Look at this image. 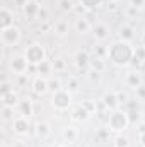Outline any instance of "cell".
Masks as SVG:
<instances>
[{
	"instance_id": "cb8c5ba5",
	"label": "cell",
	"mask_w": 145,
	"mask_h": 147,
	"mask_svg": "<svg viewBox=\"0 0 145 147\" xmlns=\"http://www.w3.org/2000/svg\"><path fill=\"white\" fill-rule=\"evenodd\" d=\"M85 7H89V9H96V7H99L101 3H103V0H80Z\"/></svg>"
},
{
	"instance_id": "6da1fadb",
	"label": "cell",
	"mask_w": 145,
	"mask_h": 147,
	"mask_svg": "<svg viewBox=\"0 0 145 147\" xmlns=\"http://www.w3.org/2000/svg\"><path fill=\"white\" fill-rule=\"evenodd\" d=\"M133 53H135V50H132V46L126 41H123V43L113 45L108 55L111 58V62H114L116 65H126L133 58Z\"/></svg>"
},
{
	"instance_id": "277c9868",
	"label": "cell",
	"mask_w": 145,
	"mask_h": 147,
	"mask_svg": "<svg viewBox=\"0 0 145 147\" xmlns=\"http://www.w3.org/2000/svg\"><path fill=\"white\" fill-rule=\"evenodd\" d=\"M21 39V29L12 26V28H7V29H2V45L7 48V46H14L17 45Z\"/></svg>"
},
{
	"instance_id": "7c38bea8",
	"label": "cell",
	"mask_w": 145,
	"mask_h": 147,
	"mask_svg": "<svg viewBox=\"0 0 145 147\" xmlns=\"http://www.w3.org/2000/svg\"><path fill=\"white\" fill-rule=\"evenodd\" d=\"M75 29H77L79 33H82V34H87V33L91 31V24H89V21H87V19L79 17V19L75 21Z\"/></svg>"
},
{
	"instance_id": "4dcf8cb0",
	"label": "cell",
	"mask_w": 145,
	"mask_h": 147,
	"mask_svg": "<svg viewBox=\"0 0 145 147\" xmlns=\"http://www.w3.org/2000/svg\"><path fill=\"white\" fill-rule=\"evenodd\" d=\"M140 140L144 142V146H145V130H144V132H142V135H140Z\"/></svg>"
},
{
	"instance_id": "f546056e",
	"label": "cell",
	"mask_w": 145,
	"mask_h": 147,
	"mask_svg": "<svg viewBox=\"0 0 145 147\" xmlns=\"http://www.w3.org/2000/svg\"><path fill=\"white\" fill-rule=\"evenodd\" d=\"M132 2V7H142L145 3V0H130Z\"/></svg>"
},
{
	"instance_id": "52a82bcc",
	"label": "cell",
	"mask_w": 145,
	"mask_h": 147,
	"mask_svg": "<svg viewBox=\"0 0 145 147\" xmlns=\"http://www.w3.org/2000/svg\"><path fill=\"white\" fill-rule=\"evenodd\" d=\"M12 127H14V132L19 134V135L28 134L29 132V120H28V116H22V115L15 116L12 120Z\"/></svg>"
},
{
	"instance_id": "4316f807",
	"label": "cell",
	"mask_w": 145,
	"mask_h": 147,
	"mask_svg": "<svg viewBox=\"0 0 145 147\" xmlns=\"http://www.w3.org/2000/svg\"><path fill=\"white\" fill-rule=\"evenodd\" d=\"M133 57L138 60V58H142V62L145 60V46H142V48H137L135 50V53H133Z\"/></svg>"
},
{
	"instance_id": "30bf717a",
	"label": "cell",
	"mask_w": 145,
	"mask_h": 147,
	"mask_svg": "<svg viewBox=\"0 0 145 147\" xmlns=\"http://www.w3.org/2000/svg\"><path fill=\"white\" fill-rule=\"evenodd\" d=\"M21 101H19V96L14 92V91H9V92H3L2 94V105L3 106H15V105H19Z\"/></svg>"
},
{
	"instance_id": "83f0119b",
	"label": "cell",
	"mask_w": 145,
	"mask_h": 147,
	"mask_svg": "<svg viewBox=\"0 0 145 147\" xmlns=\"http://www.w3.org/2000/svg\"><path fill=\"white\" fill-rule=\"evenodd\" d=\"M48 87H50L51 91H55V92L60 91V80H50V82H48Z\"/></svg>"
},
{
	"instance_id": "7a4b0ae2",
	"label": "cell",
	"mask_w": 145,
	"mask_h": 147,
	"mask_svg": "<svg viewBox=\"0 0 145 147\" xmlns=\"http://www.w3.org/2000/svg\"><path fill=\"white\" fill-rule=\"evenodd\" d=\"M26 58H28V62L29 63H34V65H39L41 62H44L46 58V51H44V48L41 46V45H38V43H34V45H31V46H28L26 48V55H24Z\"/></svg>"
},
{
	"instance_id": "836d02e7",
	"label": "cell",
	"mask_w": 145,
	"mask_h": 147,
	"mask_svg": "<svg viewBox=\"0 0 145 147\" xmlns=\"http://www.w3.org/2000/svg\"><path fill=\"white\" fill-rule=\"evenodd\" d=\"M58 147H68V146H58Z\"/></svg>"
},
{
	"instance_id": "d6a6232c",
	"label": "cell",
	"mask_w": 145,
	"mask_h": 147,
	"mask_svg": "<svg viewBox=\"0 0 145 147\" xmlns=\"http://www.w3.org/2000/svg\"><path fill=\"white\" fill-rule=\"evenodd\" d=\"M2 147H9V146H7V144H2Z\"/></svg>"
},
{
	"instance_id": "f1b7e54d",
	"label": "cell",
	"mask_w": 145,
	"mask_h": 147,
	"mask_svg": "<svg viewBox=\"0 0 145 147\" xmlns=\"http://www.w3.org/2000/svg\"><path fill=\"white\" fill-rule=\"evenodd\" d=\"M137 96L140 99H145V86H138L137 87Z\"/></svg>"
},
{
	"instance_id": "ffe728a7",
	"label": "cell",
	"mask_w": 145,
	"mask_h": 147,
	"mask_svg": "<svg viewBox=\"0 0 145 147\" xmlns=\"http://www.w3.org/2000/svg\"><path fill=\"white\" fill-rule=\"evenodd\" d=\"M2 118L3 120H14V108L12 106H3L2 108Z\"/></svg>"
},
{
	"instance_id": "603a6c76",
	"label": "cell",
	"mask_w": 145,
	"mask_h": 147,
	"mask_svg": "<svg viewBox=\"0 0 145 147\" xmlns=\"http://www.w3.org/2000/svg\"><path fill=\"white\" fill-rule=\"evenodd\" d=\"M55 31H56L58 34H62V36H63V34H67V24H65L63 21L56 22V24H55Z\"/></svg>"
},
{
	"instance_id": "9c48e42d",
	"label": "cell",
	"mask_w": 145,
	"mask_h": 147,
	"mask_svg": "<svg viewBox=\"0 0 145 147\" xmlns=\"http://www.w3.org/2000/svg\"><path fill=\"white\" fill-rule=\"evenodd\" d=\"M12 26H14V12H10L3 5L2 10H0V28L7 29V28H12Z\"/></svg>"
},
{
	"instance_id": "1f68e13d",
	"label": "cell",
	"mask_w": 145,
	"mask_h": 147,
	"mask_svg": "<svg viewBox=\"0 0 145 147\" xmlns=\"http://www.w3.org/2000/svg\"><path fill=\"white\" fill-rule=\"evenodd\" d=\"M142 45H144V46H145V33H144V34H142Z\"/></svg>"
},
{
	"instance_id": "d6986e66",
	"label": "cell",
	"mask_w": 145,
	"mask_h": 147,
	"mask_svg": "<svg viewBox=\"0 0 145 147\" xmlns=\"http://www.w3.org/2000/svg\"><path fill=\"white\" fill-rule=\"evenodd\" d=\"M119 34H121V38H123L125 41H130V39L133 38V29H132L130 26H123V28H121V33H119Z\"/></svg>"
},
{
	"instance_id": "9a60e30c",
	"label": "cell",
	"mask_w": 145,
	"mask_h": 147,
	"mask_svg": "<svg viewBox=\"0 0 145 147\" xmlns=\"http://www.w3.org/2000/svg\"><path fill=\"white\" fill-rule=\"evenodd\" d=\"M50 134H51V128H50V125H48V123H38V125H36V135H38V137L46 139Z\"/></svg>"
},
{
	"instance_id": "e575fe53",
	"label": "cell",
	"mask_w": 145,
	"mask_h": 147,
	"mask_svg": "<svg viewBox=\"0 0 145 147\" xmlns=\"http://www.w3.org/2000/svg\"><path fill=\"white\" fill-rule=\"evenodd\" d=\"M118 2H119V0H118Z\"/></svg>"
},
{
	"instance_id": "ba28073f",
	"label": "cell",
	"mask_w": 145,
	"mask_h": 147,
	"mask_svg": "<svg viewBox=\"0 0 145 147\" xmlns=\"http://www.w3.org/2000/svg\"><path fill=\"white\" fill-rule=\"evenodd\" d=\"M39 10H41V5L34 0H26V3L22 5V12L28 19H36L39 16Z\"/></svg>"
},
{
	"instance_id": "d4e9b609",
	"label": "cell",
	"mask_w": 145,
	"mask_h": 147,
	"mask_svg": "<svg viewBox=\"0 0 145 147\" xmlns=\"http://www.w3.org/2000/svg\"><path fill=\"white\" fill-rule=\"evenodd\" d=\"M114 147H128V139L126 137H116V144H114Z\"/></svg>"
},
{
	"instance_id": "4fadbf2b",
	"label": "cell",
	"mask_w": 145,
	"mask_h": 147,
	"mask_svg": "<svg viewBox=\"0 0 145 147\" xmlns=\"http://www.w3.org/2000/svg\"><path fill=\"white\" fill-rule=\"evenodd\" d=\"M108 36H109L108 28H106L104 24H97L96 29H94V38H96L97 41H103V39H106Z\"/></svg>"
},
{
	"instance_id": "5bb4252c",
	"label": "cell",
	"mask_w": 145,
	"mask_h": 147,
	"mask_svg": "<svg viewBox=\"0 0 145 147\" xmlns=\"http://www.w3.org/2000/svg\"><path fill=\"white\" fill-rule=\"evenodd\" d=\"M126 84H128V87H132V89H137L138 86H142L140 84V75L135 72H130L126 75Z\"/></svg>"
},
{
	"instance_id": "44dd1931",
	"label": "cell",
	"mask_w": 145,
	"mask_h": 147,
	"mask_svg": "<svg viewBox=\"0 0 145 147\" xmlns=\"http://www.w3.org/2000/svg\"><path fill=\"white\" fill-rule=\"evenodd\" d=\"M51 69H53V65L48 62V60H44V62H41L39 65H38V70L41 74H50L51 72Z\"/></svg>"
},
{
	"instance_id": "8992f818",
	"label": "cell",
	"mask_w": 145,
	"mask_h": 147,
	"mask_svg": "<svg viewBox=\"0 0 145 147\" xmlns=\"http://www.w3.org/2000/svg\"><path fill=\"white\" fill-rule=\"evenodd\" d=\"M9 67H10V70L15 74V75H24V74L28 72L29 62H28L26 57H14V58L10 60Z\"/></svg>"
},
{
	"instance_id": "2e32d148",
	"label": "cell",
	"mask_w": 145,
	"mask_h": 147,
	"mask_svg": "<svg viewBox=\"0 0 145 147\" xmlns=\"http://www.w3.org/2000/svg\"><path fill=\"white\" fill-rule=\"evenodd\" d=\"M19 115H22V116H29V115H33V105H31V101H21L19 103Z\"/></svg>"
},
{
	"instance_id": "e0dca14e",
	"label": "cell",
	"mask_w": 145,
	"mask_h": 147,
	"mask_svg": "<svg viewBox=\"0 0 145 147\" xmlns=\"http://www.w3.org/2000/svg\"><path fill=\"white\" fill-rule=\"evenodd\" d=\"M63 139H65V140H68V142H73V140L77 139V130H75L73 127L65 128V130H63Z\"/></svg>"
},
{
	"instance_id": "484cf974",
	"label": "cell",
	"mask_w": 145,
	"mask_h": 147,
	"mask_svg": "<svg viewBox=\"0 0 145 147\" xmlns=\"http://www.w3.org/2000/svg\"><path fill=\"white\" fill-rule=\"evenodd\" d=\"M58 5L62 7V10H72V2L70 0H58Z\"/></svg>"
},
{
	"instance_id": "ac0fdd59",
	"label": "cell",
	"mask_w": 145,
	"mask_h": 147,
	"mask_svg": "<svg viewBox=\"0 0 145 147\" xmlns=\"http://www.w3.org/2000/svg\"><path fill=\"white\" fill-rule=\"evenodd\" d=\"M118 99H119V98H118L116 94H113V92H111V94H106V96H104V105L114 108V106L118 105Z\"/></svg>"
},
{
	"instance_id": "7402d4cb",
	"label": "cell",
	"mask_w": 145,
	"mask_h": 147,
	"mask_svg": "<svg viewBox=\"0 0 145 147\" xmlns=\"http://www.w3.org/2000/svg\"><path fill=\"white\" fill-rule=\"evenodd\" d=\"M87 63H91V62H89L87 53H79V55H77V65H79V67H80V65H84V67H85Z\"/></svg>"
},
{
	"instance_id": "8fae6325",
	"label": "cell",
	"mask_w": 145,
	"mask_h": 147,
	"mask_svg": "<svg viewBox=\"0 0 145 147\" xmlns=\"http://www.w3.org/2000/svg\"><path fill=\"white\" fill-rule=\"evenodd\" d=\"M50 87H48V80L46 79H43V77H38L34 79V82H33V91L36 92V94H44L46 91H48Z\"/></svg>"
},
{
	"instance_id": "3957f363",
	"label": "cell",
	"mask_w": 145,
	"mask_h": 147,
	"mask_svg": "<svg viewBox=\"0 0 145 147\" xmlns=\"http://www.w3.org/2000/svg\"><path fill=\"white\" fill-rule=\"evenodd\" d=\"M128 123H130V118H128V115L125 113V111H114L111 116H109V128L111 130H116V132H119V130H125L126 127H128Z\"/></svg>"
},
{
	"instance_id": "5b68a950",
	"label": "cell",
	"mask_w": 145,
	"mask_h": 147,
	"mask_svg": "<svg viewBox=\"0 0 145 147\" xmlns=\"http://www.w3.org/2000/svg\"><path fill=\"white\" fill-rule=\"evenodd\" d=\"M53 106L56 108V110H67L68 106H70V94L67 92V91H63V89H60V91H56L55 94H53Z\"/></svg>"
}]
</instances>
